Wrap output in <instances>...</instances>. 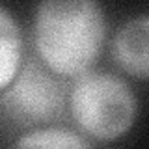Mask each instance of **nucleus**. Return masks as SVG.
Returning <instances> with one entry per match:
<instances>
[{
    "mask_svg": "<svg viewBox=\"0 0 149 149\" xmlns=\"http://www.w3.org/2000/svg\"><path fill=\"white\" fill-rule=\"evenodd\" d=\"M104 34V15L95 2L49 0L37 6L36 50L54 74L78 78L88 73L101 52Z\"/></svg>",
    "mask_w": 149,
    "mask_h": 149,
    "instance_id": "f257e3e1",
    "label": "nucleus"
},
{
    "mask_svg": "<svg viewBox=\"0 0 149 149\" xmlns=\"http://www.w3.org/2000/svg\"><path fill=\"white\" fill-rule=\"evenodd\" d=\"M71 114L82 132L95 140H116L132 127L136 97L123 78L88 71L74 80L69 95Z\"/></svg>",
    "mask_w": 149,
    "mask_h": 149,
    "instance_id": "f03ea898",
    "label": "nucleus"
},
{
    "mask_svg": "<svg viewBox=\"0 0 149 149\" xmlns=\"http://www.w3.org/2000/svg\"><path fill=\"white\" fill-rule=\"evenodd\" d=\"M65 91L49 67L30 60L21 67L13 82L4 90L0 106L4 118L17 127L50 123L62 114Z\"/></svg>",
    "mask_w": 149,
    "mask_h": 149,
    "instance_id": "7ed1b4c3",
    "label": "nucleus"
},
{
    "mask_svg": "<svg viewBox=\"0 0 149 149\" xmlns=\"http://www.w3.org/2000/svg\"><path fill=\"white\" fill-rule=\"evenodd\" d=\"M112 56L123 71L136 78H149V15L134 17L118 30Z\"/></svg>",
    "mask_w": 149,
    "mask_h": 149,
    "instance_id": "20e7f679",
    "label": "nucleus"
},
{
    "mask_svg": "<svg viewBox=\"0 0 149 149\" xmlns=\"http://www.w3.org/2000/svg\"><path fill=\"white\" fill-rule=\"evenodd\" d=\"M22 41L17 22L6 8L0 9V86L6 90L21 71Z\"/></svg>",
    "mask_w": 149,
    "mask_h": 149,
    "instance_id": "39448f33",
    "label": "nucleus"
},
{
    "mask_svg": "<svg viewBox=\"0 0 149 149\" xmlns=\"http://www.w3.org/2000/svg\"><path fill=\"white\" fill-rule=\"evenodd\" d=\"M13 149H91L80 134L69 129H36L24 134Z\"/></svg>",
    "mask_w": 149,
    "mask_h": 149,
    "instance_id": "423d86ee",
    "label": "nucleus"
}]
</instances>
